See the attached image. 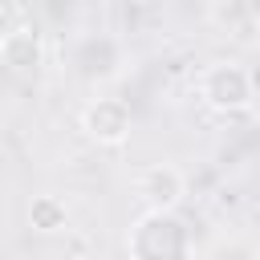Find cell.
Segmentation results:
<instances>
[{
  "mask_svg": "<svg viewBox=\"0 0 260 260\" xmlns=\"http://www.w3.org/2000/svg\"><path fill=\"white\" fill-rule=\"evenodd\" d=\"M130 260H195V236L179 219V211L146 207L126 232Z\"/></svg>",
  "mask_w": 260,
  "mask_h": 260,
  "instance_id": "cell-1",
  "label": "cell"
},
{
  "mask_svg": "<svg viewBox=\"0 0 260 260\" xmlns=\"http://www.w3.org/2000/svg\"><path fill=\"white\" fill-rule=\"evenodd\" d=\"M199 98L215 114H244L256 102V81L252 69L240 61H211L199 73Z\"/></svg>",
  "mask_w": 260,
  "mask_h": 260,
  "instance_id": "cell-2",
  "label": "cell"
},
{
  "mask_svg": "<svg viewBox=\"0 0 260 260\" xmlns=\"http://www.w3.org/2000/svg\"><path fill=\"white\" fill-rule=\"evenodd\" d=\"M81 130L98 146H122L134 130V114L122 98H93L81 110Z\"/></svg>",
  "mask_w": 260,
  "mask_h": 260,
  "instance_id": "cell-3",
  "label": "cell"
},
{
  "mask_svg": "<svg viewBox=\"0 0 260 260\" xmlns=\"http://www.w3.org/2000/svg\"><path fill=\"white\" fill-rule=\"evenodd\" d=\"M134 187H138L142 203L154 207V211H175L187 199V175L175 162H150V167H142L138 179H134Z\"/></svg>",
  "mask_w": 260,
  "mask_h": 260,
  "instance_id": "cell-4",
  "label": "cell"
},
{
  "mask_svg": "<svg viewBox=\"0 0 260 260\" xmlns=\"http://www.w3.org/2000/svg\"><path fill=\"white\" fill-rule=\"evenodd\" d=\"M0 61H4V69H12V73L37 69V65L45 61V37H41V28L16 24V28L0 32Z\"/></svg>",
  "mask_w": 260,
  "mask_h": 260,
  "instance_id": "cell-5",
  "label": "cell"
},
{
  "mask_svg": "<svg viewBox=\"0 0 260 260\" xmlns=\"http://www.w3.org/2000/svg\"><path fill=\"white\" fill-rule=\"evenodd\" d=\"M28 228L41 232V236H57V232H65V228H69V207H65V199L53 195V191L32 195V199H28Z\"/></svg>",
  "mask_w": 260,
  "mask_h": 260,
  "instance_id": "cell-6",
  "label": "cell"
},
{
  "mask_svg": "<svg viewBox=\"0 0 260 260\" xmlns=\"http://www.w3.org/2000/svg\"><path fill=\"white\" fill-rule=\"evenodd\" d=\"M0 118H4V110H0Z\"/></svg>",
  "mask_w": 260,
  "mask_h": 260,
  "instance_id": "cell-7",
  "label": "cell"
}]
</instances>
